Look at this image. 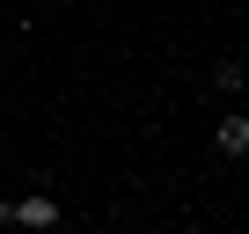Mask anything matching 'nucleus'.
<instances>
[{
  "label": "nucleus",
  "instance_id": "2",
  "mask_svg": "<svg viewBox=\"0 0 249 234\" xmlns=\"http://www.w3.org/2000/svg\"><path fill=\"white\" fill-rule=\"evenodd\" d=\"M8 219H15V227H59V198H44V190H30L22 205H8Z\"/></svg>",
  "mask_w": 249,
  "mask_h": 234
},
{
  "label": "nucleus",
  "instance_id": "1",
  "mask_svg": "<svg viewBox=\"0 0 249 234\" xmlns=\"http://www.w3.org/2000/svg\"><path fill=\"white\" fill-rule=\"evenodd\" d=\"M213 147H220L227 161H242V154H249V117H242V110H227L220 125H213Z\"/></svg>",
  "mask_w": 249,
  "mask_h": 234
},
{
  "label": "nucleus",
  "instance_id": "3",
  "mask_svg": "<svg viewBox=\"0 0 249 234\" xmlns=\"http://www.w3.org/2000/svg\"><path fill=\"white\" fill-rule=\"evenodd\" d=\"M242 81H249V73H242V59H220V66H213V88H227V95H234Z\"/></svg>",
  "mask_w": 249,
  "mask_h": 234
},
{
  "label": "nucleus",
  "instance_id": "4",
  "mask_svg": "<svg viewBox=\"0 0 249 234\" xmlns=\"http://www.w3.org/2000/svg\"><path fill=\"white\" fill-rule=\"evenodd\" d=\"M0 227H8V205H0Z\"/></svg>",
  "mask_w": 249,
  "mask_h": 234
}]
</instances>
